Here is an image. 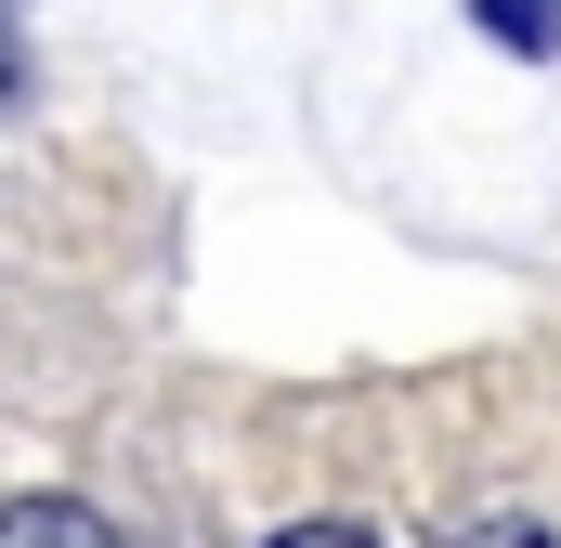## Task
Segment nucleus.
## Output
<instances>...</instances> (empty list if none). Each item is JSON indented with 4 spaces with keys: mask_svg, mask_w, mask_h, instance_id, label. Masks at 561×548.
Wrapping results in <instances>:
<instances>
[{
    "mask_svg": "<svg viewBox=\"0 0 561 548\" xmlns=\"http://www.w3.org/2000/svg\"><path fill=\"white\" fill-rule=\"evenodd\" d=\"M0 548H118V523L79 510V496H13L0 510Z\"/></svg>",
    "mask_w": 561,
    "mask_h": 548,
    "instance_id": "nucleus-1",
    "label": "nucleus"
},
{
    "mask_svg": "<svg viewBox=\"0 0 561 548\" xmlns=\"http://www.w3.org/2000/svg\"><path fill=\"white\" fill-rule=\"evenodd\" d=\"M483 26L510 53H561V0H483Z\"/></svg>",
    "mask_w": 561,
    "mask_h": 548,
    "instance_id": "nucleus-2",
    "label": "nucleus"
},
{
    "mask_svg": "<svg viewBox=\"0 0 561 548\" xmlns=\"http://www.w3.org/2000/svg\"><path fill=\"white\" fill-rule=\"evenodd\" d=\"M444 548H561V536L536 523V510H470V523H457Z\"/></svg>",
    "mask_w": 561,
    "mask_h": 548,
    "instance_id": "nucleus-3",
    "label": "nucleus"
},
{
    "mask_svg": "<svg viewBox=\"0 0 561 548\" xmlns=\"http://www.w3.org/2000/svg\"><path fill=\"white\" fill-rule=\"evenodd\" d=\"M262 548H379V536H353V523H287V536H262Z\"/></svg>",
    "mask_w": 561,
    "mask_h": 548,
    "instance_id": "nucleus-4",
    "label": "nucleus"
},
{
    "mask_svg": "<svg viewBox=\"0 0 561 548\" xmlns=\"http://www.w3.org/2000/svg\"><path fill=\"white\" fill-rule=\"evenodd\" d=\"M0 92H13V0H0Z\"/></svg>",
    "mask_w": 561,
    "mask_h": 548,
    "instance_id": "nucleus-5",
    "label": "nucleus"
}]
</instances>
